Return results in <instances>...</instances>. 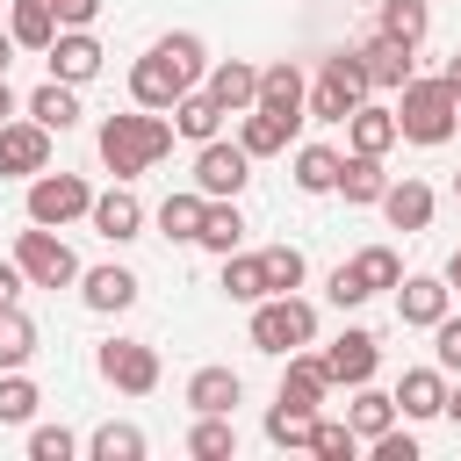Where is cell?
<instances>
[{
    "label": "cell",
    "mask_w": 461,
    "mask_h": 461,
    "mask_svg": "<svg viewBox=\"0 0 461 461\" xmlns=\"http://www.w3.org/2000/svg\"><path fill=\"white\" fill-rule=\"evenodd\" d=\"M454 194H461V180H454Z\"/></svg>",
    "instance_id": "11a10c76"
},
{
    "label": "cell",
    "mask_w": 461,
    "mask_h": 461,
    "mask_svg": "<svg viewBox=\"0 0 461 461\" xmlns=\"http://www.w3.org/2000/svg\"><path fill=\"white\" fill-rule=\"evenodd\" d=\"M396 403H403V418H439V411H447V382H439V367H411V375L396 382Z\"/></svg>",
    "instance_id": "7402d4cb"
},
{
    "label": "cell",
    "mask_w": 461,
    "mask_h": 461,
    "mask_svg": "<svg viewBox=\"0 0 461 461\" xmlns=\"http://www.w3.org/2000/svg\"><path fill=\"white\" fill-rule=\"evenodd\" d=\"M461 122V94L447 79H403V101H396V130L411 144H447Z\"/></svg>",
    "instance_id": "3957f363"
},
{
    "label": "cell",
    "mask_w": 461,
    "mask_h": 461,
    "mask_svg": "<svg viewBox=\"0 0 461 461\" xmlns=\"http://www.w3.org/2000/svg\"><path fill=\"white\" fill-rule=\"evenodd\" d=\"M173 130L194 137V144H209V137L223 130V101H216V94H180V101H173Z\"/></svg>",
    "instance_id": "603a6c76"
},
{
    "label": "cell",
    "mask_w": 461,
    "mask_h": 461,
    "mask_svg": "<svg viewBox=\"0 0 461 461\" xmlns=\"http://www.w3.org/2000/svg\"><path fill=\"white\" fill-rule=\"evenodd\" d=\"M86 447H94V461H137L144 454V432L137 425H101Z\"/></svg>",
    "instance_id": "60d3db41"
},
{
    "label": "cell",
    "mask_w": 461,
    "mask_h": 461,
    "mask_svg": "<svg viewBox=\"0 0 461 461\" xmlns=\"http://www.w3.org/2000/svg\"><path fill=\"white\" fill-rule=\"evenodd\" d=\"M324 389H331V375H324V353H288L281 403H295V411H317V403H324Z\"/></svg>",
    "instance_id": "2e32d148"
},
{
    "label": "cell",
    "mask_w": 461,
    "mask_h": 461,
    "mask_svg": "<svg viewBox=\"0 0 461 461\" xmlns=\"http://www.w3.org/2000/svg\"><path fill=\"white\" fill-rule=\"evenodd\" d=\"M238 396H245V382L230 367H194L187 375V403L194 411H238Z\"/></svg>",
    "instance_id": "44dd1931"
},
{
    "label": "cell",
    "mask_w": 461,
    "mask_h": 461,
    "mask_svg": "<svg viewBox=\"0 0 461 461\" xmlns=\"http://www.w3.org/2000/svg\"><path fill=\"white\" fill-rule=\"evenodd\" d=\"M50 166V130L29 122H0V173H43Z\"/></svg>",
    "instance_id": "30bf717a"
},
{
    "label": "cell",
    "mask_w": 461,
    "mask_h": 461,
    "mask_svg": "<svg viewBox=\"0 0 461 461\" xmlns=\"http://www.w3.org/2000/svg\"><path fill=\"white\" fill-rule=\"evenodd\" d=\"M209 94L223 101V115H238V108H252V101H259V72H252L245 58H223V65L209 72Z\"/></svg>",
    "instance_id": "ac0fdd59"
},
{
    "label": "cell",
    "mask_w": 461,
    "mask_h": 461,
    "mask_svg": "<svg viewBox=\"0 0 461 461\" xmlns=\"http://www.w3.org/2000/svg\"><path fill=\"white\" fill-rule=\"evenodd\" d=\"M22 281H29V274H22V259H0V310L22 295Z\"/></svg>",
    "instance_id": "c3c4849f"
},
{
    "label": "cell",
    "mask_w": 461,
    "mask_h": 461,
    "mask_svg": "<svg viewBox=\"0 0 461 461\" xmlns=\"http://www.w3.org/2000/svg\"><path fill=\"white\" fill-rule=\"evenodd\" d=\"M252 180V151L245 144H223V137H209L202 144V158H194V187L209 194V202H238V187Z\"/></svg>",
    "instance_id": "ba28073f"
},
{
    "label": "cell",
    "mask_w": 461,
    "mask_h": 461,
    "mask_svg": "<svg viewBox=\"0 0 461 461\" xmlns=\"http://www.w3.org/2000/svg\"><path fill=\"white\" fill-rule=\"evenodd\" d=\"M339 166H346L339 151L303 144V151H295V187H303V194H331V187H339Z\"/></svg>",
    "instance_id": "83f0119b"
},
{
    "label": "cell",
    "mask_w": 461,
    "mask_h": 461,
    "mask_svg": "<svg viewBox=\"0 0 461 461\" xmlns=\"http://www.w3.org/2000/svg\"><path fill=\"white\" fill-rule=\"evenodd\" d=\"M14 259H22V274H29L36 288H65V281H79V259H72L65 238H50V223L22 230V238H14Z\"/></svg>",
    "instance_id": "52a82bcc"
},
{
    "label": "cell",
    "mask_w": 461,
    "mask_h": 461,
    "mask_svg": "<svg viewBox=\"0 0 461 461\" xmlns=\"http://www.w3.org/2000/svg\"><path fill=\"white\" fill-rule=\"evenodd\" d=\"M375 461H418V439H411V432H396V425H389V432H382V439H375Z\"/></svg>",
    "instance_id": "f6af8a7d"
},
{
    "label": "cell",
    "mask_w": 461,
    "mask_h": 461,
    "mask_svg": "<svg viewBox=\"0 0 461 461\" xmlns=\"http://www.w3.org/2000/svg\"><path fill=\"white\" fill-rule=\"evenodd\" d=\"M439 79H447V86H454V94H461V50H454V58H447V72H439Z\"/></svg>",
    "instance_id": "681fc988"
},
{
    "label": "cell",
    "mask_w": 461,
    "mask_h": 461,
    "mask_svg": "<svg viewBox=\"0 0 461 461\" xmlns=\"http://www.w3.org/2000/svg\"><path fill=\"white\" fill-rule=\"evenodd\" d=\"M86 216H94V230H101L108 245H122V238H137V230H144V202H137L130 187L94 194V209H86Z\"/></svg>",
    "instance_id": "5bb4252c"
},
{
    "label": "cell",
    "mask_w": 461,
    "mask_h": 461,
    "mask_svg": "<svg viewBox=\"0 0 461 461\" xmlns=\"http://www.w3.org/2000/svg\"><path fill=\"white\" fill-rule=\"evenodd\" d=\"M375 360H382L375 331H339V339L324 346V375H331V382H353V389L375 375Z\"/></svg>",
    "instance_id": "8fae6325"
},
{
    "label": "cell",
    "mask_w": 461,
    "mask_h": 461,
    "mask_svg": "<svg viewBox=\"0 0 461 461\" xmlns=\"http://www.w3.org/2000/svg\"><path fill=\"white\" fill-rule=\"evenodd\" d=\"M36 403H43V396H36L29 375H0V425H29Z\"/></svg>",
    "instance_id": "f35d334b"
},
{
    "label": "cell",
    "mask_w": 461,
    "mask_h": 461,
    "mask_svg": "<svg viewBox=\"0 0 461 461\" xmlns=\"http://www.w3.org/2000/svg\"><path fill=\"white\" fill-rule=\"evenodd\" d=\"M353 447H360V432H353V425H324V418H317L310 454H324V461H353Z\"/></svg>",
    "instance_id": "b9f144b4"
},
{
    "label": "cell",
    "mask_w": 461,
    "mask_h": 461,
    "mask_svg": "<svg viewBox=\"0 0 461 461\" xmlns=\"http://www.w3.org/2000/svg\"><path fill=\"white\" fill-rule=\"evenodd\" d=\"M447 295H454V281H432V274H411V281L396 288V317H403V324H418V331H432V324L447 317Z\"/></svg>",
    "instance_id": "7c38bea8"
},
{
    "label": "cell",
    "mask_w": 461,
    "mask_h": 461,
    "mask_svg": "<svg viewBox=\"0 0 461 461\" xmlns=\"http://www.w3.org/2000/svg\"><path fill=\"white\" fill-rule=\"evenodd\" d=\"M339 194H346V202H382V194H389L382 158H375V151H353V158L339 166Z\"/></svg>",
    "instance_id": "484cf974"
},
{
    "label": "cell",
    "mask_w": 461,
    "mask_h": 461,
    "mask_svg": "<svg viewBox=\"0 0 461 461\" xmlns=\"http://www.w3.org/2000/svg\"><path fill=\"white\" fill-rule=\"evenodd\" d=\"M79 281H86V310H130L137 303V274L130 267H94Z\"/></svg>",
    "instance_id": "cb8c5ba5"
},
{
    "label": "cell",
    "mask_w": 461,
    "mask_h": 461,
    "mask_svg": "<svg viewBox=\"0 0 461 461\" xmlns=\"http://www.w3.org/2000/svg\"><path fill=\"white\" fill-rule=\"evenodd\" d=\"M101 375H108L122 396H151V389H158V353L137 346V339H108V346H101Z\"/></svg>",
    "instance_id": "9c48e42d"
},
{
    "label": "cell",
    "mask_w": 461,
    "mask_h": 461,
    "mask_svg": "<svg viewBox=\"0 0 461 461\" xmlns=\"http://www.w3.org/2000/svg\"><path fill=\"white\" fill-rule=\"evenodd\" d=\"M295 122H303V115H281V108H252V115H245V130H238V144H245L252 158H274V151H288Z\"/></svg>",
    "instance_id": "e0dca14e"
},
{
    "label": "cell",
    "mask_w": 461,
    "mask_h": 461,
    "mask_svg": "<svg viewBox=\"0 0 461 461\" xmlns=\"http://www.w3.org/2000/svg\"><path fill=\"white\" fill-rule=\"evenodd\" d=\"M29 115H36L43 130H72V122H79V101H72V86H65V79H50V86H36V94H29Z\"/></svg>",
    "instance_id": "f546056e"
},
{
    "label": "cell",
    "mask_w": 461,
    "mask_h": 461,
    "mask_svg": "<svg viewBox=\"0 0 461 461\" xmlns=\"http://www.w3.org/2000/svg\"><path fill=\"white\" fill-rule=\"evenodd\" d=\"M50 14H58L65 29H86V22L101 14V0H50Z\"/></svg>",
    "instance_id": "bcb514c9"
},
{
    "label": "cell",
    "mask_w": 461,
    "mask_h": 461,
    "mask_svg": "<svg viewBox=\"0 0 461 461\" xmlns=\"http://www.w3.org/2000/svg\"><path fill=\"white\" fill-rule=\"evenodd\" d=\"M411 50H418V43H403V36H367V43H360V58H367V86H396V94H403V79H411Z\"/></svg>",
    "instance_id": "9a60e30c"
},
{
    "label": "cell",
    "mask_w": 461,
    "mask_h": 461,
    "mask_svg": "<svg viewBox=\"0 0 461 461\" xmlns=\"http://www.w3.org/2000/svg\"><path fill=\"white\" fill-rule=\"evenodd\" d=\"M14 43L22 50H50L58 43V14H50V0H14Z\"/></svg>",
    "instance_id": "4316f807"
},
{
    "label": "cell",
    "mask_w": 461,
    "mask_h": 461,
    "mask_svg": "<svg viewBox=\"0 0 461 461\" xmlns=\"http://www.w3.org/2000/svg\"><path fill=\"white\" fill-rule=\"evenodd\" d=\"M166 151H173V122H166V115H108V122H101V158H108L115 180L158 166Z\"/></svg>",
    "instance_id": "7a4b0ae2"
},
{
    "label": "cell",
    "mask_w": 461,
    "mask_h": 461,
    "mask_svg": "<svg viewBox=\"0 0 461 461\" xmlns=\"http://www.w3.org/2000/svg\"><path fill=\"white\" fill-rule=\"evenodd\" d=\"M310 432H317V411H295V403H274L267 411V439L274 447H310Z\"/></svg>",
    "instance_id": "d590c367"
},
{
    "label": "cell",
    "mask_w": 461,
    "mask_h": 461,
    "mask_svg": "<svg viewBox=\"0 0 461 461\" xmlns=\"http://www.w3.org/2000/svg\"><path fill=\"white\" fill-rule=\"evenodd\" d=\"M310 339H317V310L303 295H259V310H252V346L259 353H295Z\"/></svg>",
    "instance_id": "277c9868"
},
{
    "label": "cell",
    "mask_w": 461,
    "mask_h": 461,
    "mask_svg": "<svg viewBox=\"0 0 461 461\" xmlns=\"http://www.w3.org/2000/svg\"><path fill=\"white\" fill-rule=\"evenodd\" d=\"M252 108H281V115H303V108H310V94H303V72H295L288 58H281V65H267V72H259V101H252Z\"/></svg>",
    "instance_id": "d6986e66"
},
{
    "label": "cell",
    "mask_w": 461,
    "mask_h": 461,
    "mask_svg": "<svg viewBox=\"0 0 461 461\" xmlns=\"http://www.w3.org/2000/svg\"><path fill=\"white\" fill-rule=\"evenodd\" d=\"M346 130H353V151H375V158L403 137V130H396V108H353V115H346Z\"/></svg>",
    "instance_id": "d4e9b609"
},
{
    "label": "cell",
    "mask_w": 461,
    "mask_h": 461,
    "mask_svg": "<svg viewBox=\"0 0 461 461\" xmlns=\"http://www.w3.org/2000/svg\"><path fill=\"white\" fill-rule=\"evenodd\" d=\"M43 58H50V79H65V86H79V79H94V72H101V43H94L86 29H65Z\"/></svg>",
    "instance_id": "4fadbf2b"
},
{
    "label": "cell",
    "mask_w": 461,
    "mask_h": 461,
    "mask_svg": "<svg viewBox=\"0 0 461 461\" xmlns=\"http://www.w3.org/2000/svg\"><path fill=\"white\" fill-rule=\"evenodd\" d=\"M94 209V187L79 180V173H36L29 180V223H72V216H86Z\"/></svg>",
    "instance_id": "8992f818"
},
{
    "label": "cell",
    "mask_w": 461,
    "mask_h": 461,
    "mask_svg": "<svg viewBox=\"0 0 461 461\" xmlns=\"http://www.w3.org/2000/svg\"><path fill=\"white\" fill-rule=\"evenodd\" d=\"M432 29V7L425 0H382V36H403V43H418Z\"/></svg>",
    "instance_id": "8d00e7d4"
},
{
    "label": "cell",
    "mask_w": 461,
    "mask_h": 461,
    "mask_svg": "<svg viewBox=\"0 0 461 461\" xmlns=\"http://www.w3.org/2000/svg\"><path fill=\"white\" fill-rule=\"evenodd\" d=\"M238 238H245L238 202H209V209H202V230H194V245H209V252H238Z\"/></svg>",
    "instance_id": "f1b7e54d"
},
{
    "label": "cell",
    "mask_w": 461,
    "mask_h": 461,
    "mask_svg": "<svg viewBox=\"0 0 461 461\" xmlns=\"http://www.w3.org/2000/svg\"><path fill=\"white\" fill-rule=\"evenodd\" d=\"M259 259H267V295H295V281H303V252H295V245H267Z\"/></svg>",
    "instance_id": "ab89813d"
},
{
    "label": "cell",
    "mask_w": 461,
    "mask_h": 461,
    "mask_svg": "<svg viewBox=\"0 0 461 461\" xmlns=\"http://www.w3.org/2000/svg\"><path fill=\"white\" fill-rule=\"evenodd\" d=\"M331 303H339V310H353V303H367V288L353 281V267H339V274H331Z\"/></svg>",
    "instance_id": "7dc6e473"
},
{
    "label": "cell",
    "mask_w": 461,
    "mask_h": 461,
    "mask_svg": "<svg viewBox=\"0 0 461 461\" xmlns=\"http://www.w3.org/2000/svg\"><path fill=\"white\" fill-rule=\"evenodd\" d=\"M346 267H353V281H360L367 295H382V288H396V281H403V267H396V252H389V245H367V252H353Z\"/></svg>",
    "instance_id": "4dcf8cb0"
},
{
    "label": "cell",
    "mask_w": 461,
    "mask_h": 461,
    "mask_svg": "<svg viewBox=\"0 0 461 461\" xmlns=\"http://www.w3.org/2000/svg\"><path fill=\"white\" fill-rule=\"evenodd\" d=\"M202 209H209L202 187H194V194H166V202H158V230H166V238H194V230H202Z\"/></svg>",
    "instance_id": "e575fe53"
},
{
    "label": "cell",
    "mask_w": 461,
    "mask_h": 461,
    "mask_svg": "<svg viewBox=\"0 0 461 461\" xmlns=\"http://www.w3.org/2000/svg\"><path fill=\"white\" fill-rule=\"evenodd\" d=\"M14 115V86H7V72H0V122Z\"/></svg>",
    "instance_id": "f907efd6"
},
{
    "label": "cell",
    "mask_w": 461,
    "mask_h": 461,
    "mask_svg": "<svg viewBox=\"0 0 461 461\" xmlns=\"http://www.w3.org/2000/svg\"><path fill=\"white\" fill-rule=\"evenodd\" d=\"M432 360H439L447 375H461V317H439V324H432Z\"/></svg>",
    "instance_id": "ee69618b"
},
{
    "label": "cell",
    "mask_w": 461,
    "mask_h": 461,
    "mask_svg": "<svg viewBox=\"0 0 461 461\" xmlns=\"http://www.w3.org/2000/svg\"><path fill=\"white\" fill-rule=\"evenodd\" d=\"M447 418H454V425H461V389H447Z\"/></svg>",
    "instance_id": "f5cc1de1"
},
{
    "label": "cell",
    "mask_w": 461,
    "mask_h": 461,
    "mask_svg": "<svg viewBox=\"0 0 461 461\" xmlns=\"http://www.w3.org/2000/svg\"><path fill=\"white\" fill-rule=\"evenodd\" d=\"M360 439H382L389 425H396V396H382V389H367L360 382V396H353V418H346Z\"/></svg>",
    "instance_id": "d6a6232c"
},
{
    "label": "cell",
    "mask_w": 461,
    "mask_h": 461,
    "mask_svg": "<svg viewBox=\"0 0 461 461\" xmlns=\"http://www.w3.org/2000/svg\"><path fill=\"white\" fill-rule=\"evenodd\" d=\"M223 295H230V303H259V295H267V259H259V252H245V259L223 252Z\"/></svg>",
    "instance_id": "1f68e13d"
},
{
    "label": "cell",
    "mask_w": 461,
    "mask_h": 461,
    "mask_svg": "<svg viewBox=\"0 0 461 461\" xmlns=\"http://www.w3.org/2000/svg\"><path fill=\"white\" fill-rule=\"evenodd\" d=\"M447 281H454V288H461V252H454V267H447Z\"/></svg>",
    "instance_id": "db71d44e"
},
{
    "label": "cell",
    "mask_w": 461,
    "mask_h": 461,
    "mask_svg": "<svg viewBox=\"0 0 461 461\" xmlns=\"http://www.w3.org/2000/svg\"><path fill=\"white\" fill-rule=\"evenodd\" d=\"M360 94H367V58L360 50H339V58H324V72L310 86V115L317 122H346L360 108Z\"/></svg>",
    "instance_id": "5b68a950"
},
{
    "label": "cell",
    "mask_w": 461,
    "mask_h": 461,
    "mask_svg": "<svg viewBox=\"0 0 461 461\" xmlns=\"http://www.w3.org/2000/svg\"><path fill=\"white\" fill-rule=\"evenodd\" d=\"M7 58H14V29H0V72H7Z\"/></svg>",
    "instance_id": "816d5d0a"
},
{
    "label": "cell",
    "mask_w": 461,
    "mask_h": 461,
    "mask_svg": "<svg viewBox=\"0 0 461 461\" xmlns=\"http://www.w3.org/2000/svg\"><path fill=\"white\" fill-rule=\"evenodd\" d=\"M187 454H202V461H223V454H238V432H230V411H202V425L187 432Z\"/></svg>",
    "instance_id": "836d02e7"
},
{
    "label": "cell",
    "mask_w": 461,
    "mask_h": 461,
    "mask_svg": "<svg viewBox=\"0 0 461 461\" xmlns=\"http://www.w3.org/2000/svg\"><path fill=\"white\" fill-rule=\"evenodd\" d=\"M194 72H202V36H166V43H151V58H137V72H130V101L137 108H173L180 94H194Z\"/></svg>",
    "instance_id": "6da1fadb"
},
{
    "label": "cell",
    "mask_w": 461,
    "mask_h": 461,
    "mask_svg": "<svg viewBox=\"0 0 461 461\" xmlns=\"http://www.w3.org/2000/svg\"><path fill=\"white\" fill-rule=\"evenodd\" d=\"M382 216H389L396 230H425V223H432V187H425V180H396V187L382 194Z\"/></svg>",
    "instance_id": "ffe728a7"
},
{
    "label": "cell",
    "mask_w": 461,
    "mask_h": 461,
    "mask_svg": "<svg viewBox=\"0 0 461 461\" xmlns=\"http://www.w3.org/2000/svg\"><path fill=\"white\" fill-rule=\"evenodd\" d=\"M29 353H36V324L7 303V310H0V367H22Z\"/></svg>",
    "instance_id": "74e56055"
},
{
    "label": "cell",
    "mask_w": 461,
    "mask_h": 461,
    "mask_svg": "<svg viewBox=\"0 0 461 461\" xmlns=\"http://www.w3.org/2000/svg\"><path fill=\"white\" fill-rule=\"evenodd\" d=\"M29 461H72V432L65 425H36L29 432Z\"/></svg>",
    "instance_id": "7bdbcfd3"
}]
</instances>
